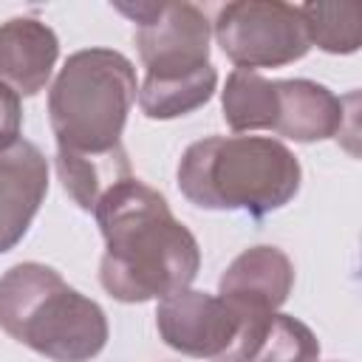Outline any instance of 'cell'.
Here are the masks:
<instances>
[{"mask_svg":"<svg viewBox=\"0 0 362 362\" xmlns=\"http://www.w3.org/2000/svg\"><path fill=\"white\" fill-rule=\"evenodd\" d=\"M59 57L57 34L34 17H11L0 23V82L17 96L40 93Z\"/></svg>","mask_w":362,"mask_h":362,"instance_id":"cell-10","label":"cell"},{"mask_svg":"<svg viewBox=\"0 0 362 362\" xmlns=\"http://www.w3.org/2000/svg\"><path fill=\"white\" fill-rule=\"evenodd\" d=\"M300 178L297 156L266 136H209L178 161V189L201 209L269 215L297 195Z\"/></svg>","mask_w":362,"mask_h":362,"instance_id":"cell-2","label":"cell"},{"mask_svg":"<svg viewBox=\"0 0 362 362\" xmlns=\"http://www.w3.org/2000/svg\"><path fill=\"white\" fill-rule=\"evenodd\" d=\"M215 40L240 71L280 68L305 57L311 48L297 6L280 0H238L221 6Z\"/></svg>","mask_w":362,"mask_h":362,"instance_id":"cell-7","label":"cell"},{"mask_svg":"<svg viewBox=\"0 0 362 362\" xmlns=\"http://www.w3.org/2000/svg\"><path fill=\"white\" fill-rule=\"evenodd\" d=\"M308 45L328 54H354L362 45V6L356 0L342 3H305L297 6Z\"/></svg>","mask_w":362,"mask_h":362,"instance_id":"cell-15","label":"cell"},{"mask_svg":"<svg viewBox=\"0 0 362 362\" xmlns=\"http://www.w3.org/2000/svg\"><path fill=\"white\" fill-rule=\"evenodd\" d=\"M93 215L105 238L99 280L113 300L147 303L189 288L201 249L158 189L130 175L99 198Z\"/></svg>","mask_w":362,"mask_h":362,"instance_id":"cell-1","label":"cell"},{"mask_svg":"<svg viewBox=\"0 0 362 362\" xmlns=\"http://www.w3.org/2000/svg\"><path fill=\"white\" fill-rule=\"evenodd\" d=\"M221 105L223 119L235 133L272 130L277 113V82L260 76L257 71L235 68L226 79Z\"/></svg>","mask_w":362,"mask_h":362,"instance_id":"cell-13","label":"cell"},{"mask_svg":"<svg viewBox=\"0 0 362 362\" xmlns=\"http://www.w3.org/2000/svg\"><path fill=\"white\" fill-rule=\"evenodd\" d=\"M57 173H59V181H62L65 192L85 212H93L99 198L113 184L133 175L124 147H116L110 153H96V156L57 150Z\"/></svg>","mask_w":362,"mask_h":362,"instance_id":"cell-12","label":"cell"},{"mask_svg":"<svg viewBox=\"0 0 362 362\" xmlns=\"http://www.w3.org/2000/svg\"><path fill=\"white\" fill-rule=\"evenodd\" d=\"M136 23L144 79H184L209 65V20L192 3H116Z\"/></svg>","mask_w":362,"mask_h":362,"instance_id":"cell-6","label":"cell"},{"mask_svg":"<svg viewBox=\"0 0 362 362\" xmlns=\"http://www.w3.org/2000/svg\"><path fill=\"white\" fill-rule=\"evenodd\" d=\"M277 82V113L274 133L294 141H322L342 130V99L325 85L311 79H274Z\"/></svg>","mask_w":362,"mask_h":362,"instance_id":"cell-11","label":"cell"},{"mask_svg":"<svg viewBox=\"0 0 362 362\" xmlns=\"http://www.w3.org/2000/svg\"><path fill=\"white\" fill-rule=\"evenodd\" d=\"M294 266L277 246L243 249L221 274L218 297L249 320H269L288 300Z\"/></svg>","mask_w":362,"mask_h":362,"instance_id":"cell-8","label":"cell"},{"mask_svg":"<svg viewBox=\"0 0 362 362\" xmlns=\"http://www.w3.org/2000/svg\"><path fill=\"white\" fill-rule=\"evenodd\" d=\"M133 62L113 48H82L65 59L51 90L48 119L62 153H110L136 102Z\"/></svg>","mask_w":362,"mask_h":362,"instance_id":"cell-4","label":"cell"},{"mask_svg":"<svg viewBox=\"0 0 362 362\" xmlns=\"http://www.w3.org/2000/svg\"><path fill=\"white\" fill-rule=\"evenodd\" d=\"M48 192V161L37 144L20 139L0 150V255L28 232Z\"/></svg>","mask_w":362,"mask_h":362,"instance_id":"cell-9","label":"cell"},{"mask_svg":"<svg viewBox=\"0 0 362 362\" xmlns=\"http://www.w3.org/2000/svg\"><path fill=\"white\" fill-rule=\"evenodd\" d=\"M215 85H218V74L212 65L184 79H167V82L144 79L139 88V107L147 119H158V122L178 119L204 107L212 99Z\"/></svg>","mask_w":362,"mask_h":362,"instance_id":"cell-14","label":"cell"},{"mask_svg":"<svg viewBox=\"0 0 362 362\" xmlns=\"http://www.w3.org/2000/svg\"><path fill=\"white\" fill-rule=\"evenodd\" d=\"M20 127H23L20 96L6 82H0V150H8L11 144L20 141Z\"/></svg>","mask_w":362,"mask_h":362,"instance_id":"cell-17","label":"cell"},{"mask_svg":"<svg viewBox=\"0 0 362 362\" xmlns=\"http://www.w3.org/2000/svg\"><path fill=\"white\" fill-rule=\"evenodd\" d=\"M0 328L54 362H88L107 342L102 305L34 260L0 277Z\"/></svg>","mask_w":362,"mask_h":362,"instance_id":"cell-3","label":"cell"},{"mask_svg":"<svg viewBox=\"0 0 362 362\" xmlns=\"http://www.w3.org/2000/svg\"><path fill=\"white\" fill-rule=\"evenodd\" d=\"M320 342L305 322L288 314H272L269 328L252 362H317Z\"/></svg>","mask_w":362,"mask_h":362,"instance_id":"cell-16","label":"cell"},{"mask_svg":"<svg viewBox=\"0 0 362 362\" xmlns=\"http://www.w3.org/2000/svg\"><path fill=\"white\" fill-rule=\"evenodd\" d=\"M269 320H249L223 297L195 288L175 291L156 308V328L167 348L215 362H252Z\"/></svg>","mask_w":362,"mask_h":362,"instance_id":"cell-5","label":"cell"}]
</instances>
